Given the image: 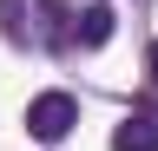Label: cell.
Returning <instances> with one entry per match:
<instances>
[{
	"instance_id": "2",
	"label": "cell",
	"mask_w": 158,
	"mask_h": 151,
	"mask_svg": "<svg viewBox=\"0 0 158 151\" xmlns=\"http://www.w3.org/2000/svg\"><path fill=\"white\" fill-rule=\"evenodd\" d=\"M73 125H79V99H73V92H40V99L27 105V131L40 145H59Z\"/></svg>"
},
{
	"instance_id": "1",
	"label": "cell",
	"mask_w": 158,
	"mask_h": 151,
	"mask_svg": "<svg viewBox=\"0 0 158 151\" xmlns=\"http://www.w3.org/2000/svg\"><path fill=\"white\" fill-rule=\"evenodd\" d=\"M0 33L27 53H46V46H73V13L59 0H0Z\"/></svg>"
},
{
	"instance_id": "3",
	"label": "cell",
	"mask_w": 158,
	"mask_h": 151,
	"mask_svg": "<svg viewBox=\"0 0 158 151\" xmlns=\"http://www.w3.org/2000/svg\"><path fill=\"white\" fill-rule=\"evenodd\" d=\"M112 26H118V13L106 7V0H92V7H79V13H73V46H106V40H112Z\"/></svg>"
},
{
	"instance_id": "5",
	"label": "cell",
	"mask_w": 158,
	"mask_h": 151,
	"mask_svg": "<svg viewBox=\"0 0 158 151\" xmlns=\"http://www.w3.org/2000/svg\"><path fill=\"white\" fill-rule=\"evenodd\" d=\"M145 72H152V85H158V40H152V53H145Z\"/></svg>"
},
{
	"instance_id": "4",
	"label": "cell",
	"mask_w": 158,
	"mask_h": 151,
	"mask_svg": "<svg viewBox=\"0 0 158 151\" xmlns=\"http://www.w3.org/2000/svg\"><path fill=\"white\" fill-rule=\"evenodd\" d=\"M112 151H158V118H152V112H132V118H118Z\"/></svg>"
}]
</instances>
